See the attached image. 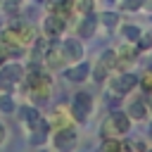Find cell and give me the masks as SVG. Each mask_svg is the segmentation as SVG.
Returning <instances> with one entry per match:
<instances>
[{
  "instance_id": "6da1fadb",
  "label": "cell",
  "mask_w": 152,
  "mask_h": 152,
  "mask_svg": "<svg viewBox=\"0 0 152 152\" xmlns=\"http://www.w3.org/2000/svg\"><path fill=\"white\" fill-rule=\"evenodd\" d=\"M36 38H38V33L31 24H12L0 33V40L7 45L10 55H19V52L28 50L36 43Z\"/></svg>"
},
{
  "instance_id": "7a4b0ae2",
  "label": "cell",
  "mask_w": 152,
  "mask_h": 152,
  "mask_svg": "<svg viewBox=\"0 0 152 152\" xmlns=\"http://www.w3.org/2000/svg\"><path fill=\"white\" fill-rule=\"evenodd\" d=\"M131 131V116L126 112H114L107 116V121L100 126L102 138H121Z\"/></svg>"
},
{
  "instance_id": "3957f363",
  "label": "cell",
  "mask_w": 152,
  "mask_h": 152,
  "mask_svg": "<svg viewBox=\"0 0 152 152\" xmlns=\"http://www.w3.org/2000/svg\"><path fill=\"white\" fill-rule=\"evenodd\" d=\"M93 107H95V102H93V95L90 93H86V90L74 93L71 104H69V112H71L74 124H86V119L93 114Z\"/></svg>"
},
{
  "instance_id": "277c9868",
  "label": "cell",
  "mask_w": 152,
  "mask_h": 152,
  "mask_svg": "<svg viewBox=\"0 0 152 152\" xmlns=\"http://www.w3.org/2000/svg\"><path fill=\"white\" fill-rule=\"evenodd\" d=\"M52 145L57 152H74L78 145V133L74 126H64V128H55L52 135Z\"/></svg>"
},
{
  "instance_id": "5b68a950",
  "label": "cell",
  "mask_w": 152,
  "mask_h": 152,
  "mask_svg": "<svg viewBox=\"0 0 152 152\" xmlns=\"http://www.w3.org/2000/svg\"><path fill=\"white\" fill-rule=\"evenodd\" d=\"M21 78H24V66L19 64V62H5L2 66H0V90H12L17 83H21Z\"/></svg>"
},
{
  "instance_id": "8992f818",
  "label": "cell",
  "mask_w": 152,
  "mask_h": 152,
  "mask_svg": "<svg viewBox=\"0 0 152 152\" xmlns=\"http://www.w3.org/2000/svg\"><path fill=\"white\" fill-rule=\"evenodd\" d=\"M135 86H138V76L128 74V71H121L119 76H112V81H109V90L114 95H128Z\"/></svg>"
},
{
  "instance_id": "52a82bcc",
  "label": "cell",
  "mask_w": 152,
  "mask_h": 152,
  "mask_svg": "<svg viewBox=\"0 0 152 152\" xmlns=\"http://www.w3.org/2000/svg\"><path fill=\"white\" fill-rule=\"evenodd\" d=\"M64 28H66V19L64 17H59V14H55V12H50L45 19H43V31H45V38H59L62 33H64Z\"/></svg>"
},
{
  "instance_id": "ba28073f",
  "label": "cell",
  "mask_w": 152,
  "mask_h": 152,
  "mask_svg": "<svg viewBox=\"0 0 152 152\" xmlns=\"http://www.w3.org/2000/svg\"><path fill=\"white\" fill-rule=\"evenodd\" d=\"M50 128H52V126H50V121H48L45 116H40V119L28 128V133H31V135H28V142H31V145H43V142L48 140Z\"/></svg>"
},
{
  "instance_id": "9c48e42d",
  "label": "cell",
  "mask_w": 152,
  "mask_h": 152,
  "mask_svg": "<svg viewBox=\"0 0 152 152\" xmlns=\"http://www.w3.org/2000/svg\"><path fill=\"white\" fill-rule=\"evenodd\" d=\"M62 52H64V62L76 64V62L83 59V45H81V40H76V38H66V40L62 43Z\"/></svg>"
},
{
  "instance_id": "30bf717a",
  "label": "cell",
  "mask_w": 152,
  "mask_h": 152,
  "mask_svg": "<svg viewBox=\"0 0 152 152\" xmlns=\"http://www.w3.org/2000/svg\"><path fill=\"white\" fill-rule=\"evenodd\" d=\"M48 121H50L52 128H64V126H71V124H74L71 112H69L66 104H57V107L52 109V114L48 116Z\"/></svg>"
},
{
  "instance_id": "8fae6325",
  "label": "cell",
  "mask_w": 152,
  "mask_h": 152,
  "mask_svg": "<svg viewBox=\"0 0 152 152\" xmlns=\"http://www.w3.org/2000/svg\"><path fill=\"white\" fill-rule=\"evenodd\" d=\"M45 64L50 69H59L64 64V52H62V43H48V50L43 55Z\"/></svg>"
},
{
  "instance_id": "7c38bea8",
  "label": "cell",
  "mask_w": 152,
  "mask_h": 152,
  "mask_svg": "<svg viewBox=\"0 0 152 152\" xmlns=\"http://www.w3.org/2000/svg\"><path fill=\"white\" fill-rule=\"evenodd\" d=\"M88 76H90V66H88L86 62H76V64H71V66L64 71V78H66L69 83H83Z\"/></svg>"
},
{
  "instance_id": "4fadbf2b",
  "label": "cell",
  "mask_w": 152,
  "mask_h": 152,
  "mask_svg": "<svg viewBox=\"0 0 152 152\" xmlns=\"http://www.w3.org/2000/svg\"><path fill=\"white\" fill-rule=\"evenodd\" d=\"M138 52H140V50H138L135 45H124V48L116 52V69H121V71L128 69V66L138 59Z\"/></svg>"
},
{
  "instance_id": "5bb4252c",
  "label": "cell",
  "mask_w": 152,
  "mask_h": 152,
  "mask_svg": "<svg viewBox=\"0 0 152 152\" xmlns=\"http://www.w3.org/2000/svg\"><path fill=\"white\" fill-rule=\"evenodd\" d=\"M126 114L131 116V121H142L150 112H147V102L142 100V97H138V100H133L128 107H126Z\"/></svg>"
},
{
  "instance_id": "9a60e30c",
  "label": "cell",
  "mask_w": 152,
  "mask_h": 152,
  "mask_svg": "<svg viewBox=\"0 0 152 152\" xmlns=\"http://www.w3.org/2000/svg\"><path fill=\"white\" fill-rule=\"evenodd\" d=\"M19 119H21V124H24L26 128H31V126L40 119V112H38L33 104H24V107H19Z\"/></svg>"
},
{
  "instance_id": "2e32d148",
  "label": "cell",
  "mask_w": 152,
  "mask_h": 152,
  "mask_svg": "<svg viewBox=\"0 0 152 152\" xmlns=\"http://www.w3.org/2000/svg\"><path fill=\"white\" fill-rule=\"evenodd\" d=\"M95 28H97V19L90 17V14H86L83 21L78 24V38H93L95 36Z\"/></svg>"
},
{
  "instance_id": "e0dca14e",
  "label": "cell",
  "mask_w": 152,
  "mask_h": 152,
  "mask_svg": "<svg viewBox=\"0 0 152 152\" xmlns=\"http://www.w3.org/2000/svg\"><path fill=\"white\" fill-rule=\"evenodd\" d=\"M71 10H74V0H55L50 7V12H55L64 19H66V14H71Z\"/></svg>"
},
{
  "instance_id": "ac0fdd59",
  "label": "cell",
  "mask_w": 152,
  "mask_h": 152,
  "mask_svg": "<svg viewBox=\"0 0 152 152\" xmlns=\"http://www.w3.org/2000/svg\"><path fill=\"white\" fill-rule=\"evenodd\" d=\"M14 109H17V104H14L12 95H10L7 90H2V93H0V112H2V114H12Z\"/></svg>"
},
{
  "instance_id": "d6986e66",
  "label": "cell",
  "mask_w": 152,
  "mask_h": 152,
  "mask_svg": "<svg viewBox=\"0 0 152 152\" xmlns=\"http://www.w3.org/2000/svg\"><path fill=\"white\" fill-rule=\"evenodd\" d=\"M140 28L138 26H131V24H126V26H121V36L126 38V43H138V38H140Z\"/></svg>"
},
{
  "instance_id": "ffe728a7",
  "label": "cell",
  "mask_w": 152,
  "mask_h": 152,
  "mask_svg": "<svg viewBox=\"0 0 152 152\" xmlns=\"http://www.w3.org/2000/svg\"><path fill=\"white\" fill-rule=\"evenodd\" d=\"M90 10H93V0H74L71 12H78L81 17H86V14H90Z\"/></svg>"
},
{
  "instance_id": "44dd1931",
  "label": "cell",
  "mask_w": 152,
  "mask_h": 152,
  "mask_svg": "<svg viewBox=\"0 0 152 152\" xmlns=\"http://www.w3.org/2000/svg\"><path fill=\"white\" fill-rule=\"evenodd\" d=\"M109 71H112V69H107V66H104V64H102V62L97 59V64H95V69H93L90 74H93V78H95L97 83H102V81H104V76H107Z\"/></svg>"
},
{
  "instance_id": "7402d4cb",
  "label": "cell",
  "mask_w": 152,
  "mask_h": 152,
  "mask_svg": "<svg viewBox=\"0 0 152 152\" xmlns=\"http://www.w3.org/2000/svg\"><path fill=\"white\" fill-rule=\"evenodd\" d=\"M142 5H145V0H121V7L126 12H138V10H142Z\"/></svg>"
},
{
  "instance_id": "603a6c76",
  "label": "cell",
  "mask_w": 152,
  "mask_h": 152,
  "mask_svg": "<svg viewBox=\"0 0 152 152\" xmlns=\"http://www.w3.org/2000/svg\"><path fill=\"white\" fill-rule=\"evenodd\" d=\"M135 48H138V50H150V48H152V36H150V33H140Z\"/></svg>"
},
{
  "instance_id": "cb8c5ba5",
  "label": "cell",
  "mask_w": 152,
  "mask_h": 152,
  "mask_svg": "<svg viewBox=\"0 0 152 152\" xmlns=\"http://www.w3.org/2000/svg\"><path fill=\"white\" fill-rule=\"evenodd\" d=\"M100 19H102L104 26H116V14H114V12H104Z\"/></svg>"
},
{
  "instance_id": "d4e9b609",
  "label": "cell",
  "mask_w": 152,
  "mask_h": 152,
  "mask_svg": "<svg viewBox=\"0 0 152 152\" xmlns=\"http://www.w3.org/2000/svg\"><path fill=\"white\" fill-rule=\"evenodd\" d=\"M142 88H145L147 93H152V71H147V74L142 76Z\"/></svg>"
},
{
  "instance_id": "484cf974",
  "label": "cell",
  "mask_w": 152,
  "mask_h": 152,
  "mask_svg": "<svg viewBox=\"0 0 152 152\" xmlns=\"http://www.w3.org/2000/svg\"><path fill=\"white\" fill-rule=\"evenodd\" d=\"M7 57H10V50H7V45H5L2 40H0V66H2L5 62H7Z\"/></svg>"
},
{
  "instance_id": "4316f807",
  "label": "cell",
  "mask_w": 152,
  "mask_h": 152,
  "mask_svg": "<svg viewBox=\"0 0 152 152\" xmlns=\"http://www.w3.org/2000/svg\"><path fill=\"white\" fill-rule=\"evenodd\" d=\"M5 138H7V128H5L2 124H0V145L5 142Z\"/></svg>"
},
{
  "instance_id": "83f0119b",
  "label": "cell",
  "mask_w": 152,
  "mask_h": 152,
  "mask_svg": "<svg viewBox=\"0 0 152 152\" xmlns=\"http://www.w3.org/2000/svg\"><path fill=\"white\" fill-rule=\"evenodd\" d=\"M147 112L152 114V93H150V100H147Z\"/></svg>"
},
{
  "instance_id": "f1b7e54d",
  "label": "cell",
  "mask_w": 152,
  "mask_h": 152,
  "mask_svg": "<svg viewBox=\"0 0 152 152\" xmlns=\"http://www.w3.org/2000/svg\"><path fill=\"white\" fill-rule=\"evenodd\" d=\"M142 7H147V10L152 12V0H145V5H142Z\"/></svg>"
},
{
  "instance_id": "f546056e",
  "label": "cell",
  "mask_w": 152,
  "mask_h": 152,
  "mask_svg": "<svg viewBox=\"0 0 152 152\" xmlns=\"http://www.w3.org/2000/svg\"><path fill=\"white\" fill-rule=\"evenodd\" d=\"M150 138H152V126H150Z\"/></svg>"
},
{
  "instance_id": "4dcf8cb0",
  "label": "cell",
  "mask_w": 152,
  "mask_h": 152,
  "mask_svg": "<svg viewBox=\"0 0 152 152\" xmlns=\"http://www.w3.org/2000/svg\"><path fill=\"white\" fill-rule=\"evenodd\" d=\"M40 152H48V150H40Z\"/></svg>"
},
{
  "instance_id": "1f68e13d",
  "label": "cell",
  "mask_w": 152,
  "mask_h": 152,
  "mask_svg": "<svg viewBox=\"0 0 152 152\" xmlns=\"http://www.w3.org/2000/svg\"><path fill=\"white\" fill-rule=\"evenodd\" d=\"M147 152H152V150H147Z\"/></svg>"
}]
</instances>
